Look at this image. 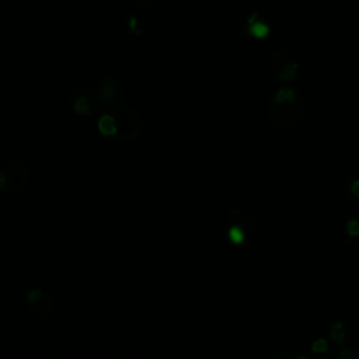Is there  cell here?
Instances as JSON below:
<instances>
[{"instance_id":"9","label":"cell","mask_w":359,"mask_h":359,"mask_svg":"<svg viewBox=\"0 0 359 359\" xmlns=\"http://www.w3.org/2000/svg\"><path fill=\"white\" fill-rule=\"evenodd\" d=\"M31 311L39 318H48L53 310V299L41 287H32L25 296Z\"/></svg>"},{"instance_id":"15","label":"cell","mask_w":359,"mask_h":359,"mask_svg":"<svg viewBox=\"0 0 359 359\" xmlns=\"http://www.w3.org/2000/svg\"><path fill=\"white\" fill-rule=\"evenodd\" d=\"M335 359H359V352L352 348H341Z\"/></svg>"},{"instance_id":"8","label":"cell","mask_w":359,"mask_h":359,"mask_svg":"<svg viewBox=\"0 0 359 359\" xmlns=\"http://www.w3.org/2000/svg\"><path fill=\"white\" fill-rule=\"evenodd\" d=\"M94 91L97 94L100 104H105V105L118 102L121 100V97L123 95V87H122L121 80L111 74L101 77L95 83Z\"/></svg>"},{"instance_id":"3","label":"cell","mask_w":359,"mask_h":359,"mask_svg":"<svg viewBox=\"0 0 359 359\" xmlns=\"http://www.w3.org/2000/svg\"><path fill=\"white\" fill-rule=\"evenodd\" d=\"M258 219L240 209H231L227 213L226 236L233 245H247L251 241L250 234L257 229Z\"/></svg>"},{"instance_id":"5","label":"cell","mask_w":359,"mask_h":359,"mask_svg":"<svg viewBox=\"0 0 359 359\" xmlns=\"http://www.w3.org/2000/svg\"><path fill=\"white\" fill-rule=\"evenodd\" d=\"M269 67L272 74L282 83H292L299 74V62L283 49H278L271 55Z\"/></svg>"},{"instance_id":"11","label":"cell","mask_w":359,"mask_h":359,"mask_svg":"<svg viewBox=\"0 0 359 359\" xmlns=\"http://www.w3.org/2000/svg\"><path fill=\"white\" fill-rule=\"evenodd\" d=\"M345 231L346 236L351 238L359 237V208L345 222Z\"/></svg>"},{"instance_id":"14","label":"cell","mask_w":359,"mask_h":359,"mask_svg":"<svg viewBox=\"0 0 359 359\" xmlns=\"http://www.w3.org/2000/svg\"><path fill=\"white\" fill-rule=\"evenodd\" d=\"M269 359H309L306 355H303L302 352H296V351H280L273 353Z\"/></svg>"},{"instance_id":"2","label":"cell","mask_w":359,"mask_h":359,"mask_svg":"<svg viewBox=\"0 0 359 359\" xmlns=\"http://www.w3.org/2000/svg\"><path fill=\"white\" fill-rule=\"evenodd\" d=\"M304 114L302 94L290 87H282L272 93L268 101V118L273 126L282 130L294 128Z\"/></svg>"},{"instance_id":"4","label":"cell","mask_w":359,"mask_h":359,"mask_svg":"<svg viewBox=\"0 0 359 359\" xmlns=\"http://www.w3.org/2000/svg\"><path fill=\"white\" fill-rule=\"evenodd\" d=\"M28 178L29 170L24 163L15 158L6 160L0 168V189L3 192H14L22 188Z\"/></svg>"},{"instance_id":"1","label":"cell","mask_w":359,"mask_h":359,"mask_svg":"<svg viewBox=\"0 0 359 359\" xmlns=\"http://www.w3.org/2000/svg\"><path fill=\"white\" fill-rule=\"evenodd\" d=\"M97 126L101 135L116 142L137 140L143 128L139 114L122 102L105 105Z\"/></svg>"},{"instance_id":"16","label":"cell","mask_w":359,"mask_h":359,"mask_svg":"<svg viewBox=\"0 0 359 359\" xmlns=\"http://www.w3.org/2000/svg\"><path fill=\"white\" fill-rule=\"evenodd\" d=\"M153 1H154V0H136V6L144 8V7H149Z\"/></svg>"},{"instance_id":"10","label":"cell","mask_w":359,"mask_h":359,"mask_svg":"<svg viewBox=\"0 0 359 359\" xmlns=\"http://www.w3.org/2000/svg\"><path fill=\"white\" fill-rule=\"evenodd\" d=\"M344 191L346 198L359 208V174H352L346 178Z\"/></svg>"},{"instance_id":"13","label":"cell","mask_w":359,"mask_h":359,"mask_svg":"<svg viewBox=\"0 0 359 359\" xmlns=\"http://www.w3.org/2000/svg\"><path fill=\"white\" fill-rule=\"evenodd\" d=\"M328 352H330V345L324 338H318L313 342V345H311V355L313 356L323 358V356H327Z\"/></svg>"},{"instance_id":"6","label":"cell","mask_w":359,"mask_h":359,"mask_svg":"<svg viewBox=\"0 0 359 359\" xmlns=\"http://www.w3.org/2000/svg\"><path fill=\"white\" fill-rule=\"evenodd\" d=\"M241 28L248 38L255 41H264L271 35V22L259 10L245 13L241 20Z\"/></svg>"},{"instance_id":"12","label":"cell","mask_w":359,"mask_h":359,"mask_svg":"<svg viewBox=\"0 0 359 359\" xmlns=\"http://www.w3.org/2000/svg\"><path fill=\"white\" fill-rule=\"evenodd\" d=\"M345 337H346L345 325H344L341 321L334 323V324L331 325V330H330V338H331V341H334L335 344L341 345V344H344Z\"/></svg>"},{"instance_id":"7","label":"cell","mask_w":359,"mask_h":359,"mask_svg":"<svg viewBox=\"0 0 359 359\" xmlns=\"http://www.w3.org/2000/svg\"><path fill=\"white\" fill-rule=\"evenodd\" d=\"M69 102H70V107L74 114H77L80 116H88L95 112L100 101H98L94 90H91L86 86H80V87H76L70 93Z\"/></svg>"}]
</instances>
